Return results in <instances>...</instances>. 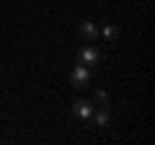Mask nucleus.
Segmentation results:
<instances>
[{
	"label": "nucleus",
	"instance_id": "f257e3e1",
	"mask_svg": "<svg viewBox=\"0 0 155 145\" xmlns=\"http://www.w3.org/2000/svg\"><path fill=\"white\" fill-rule=\"evenodd\" d=\"M70 80H72V86H75V88H85V86L91 83V70H88L85 65H80V62H78L75 70H72V75H70Z\"/></svg>",
	"mask_w": 155,
	"mask_h": 145
},
{
	"label": "nucleus",
	"instance_id": "f03ea898",
	"mask_svg": "<svg viewBox=\"0 0 155 145\" xmlns=\"http://www.w3.org/2000/svg\"><path fill=\"white\" fill-rule=\"evenodd\" d=\"M98 60H101V52L96 49L93 44L83 47V52H80V57H78V62H80V65H85V67H91V65H98Z\"/></svg>",
	"mask_w": 155,
	"mask_h": 145
},
{
	"label": "nucleus",
	"instance_id": "7ed1b4c3",
	"mask_svg": "<svg viewBox=\"0 0 155 145\" xmlns=\"http://www.w3.org/2000/svg\"><path fill=\"white\" fill-rule=\"evenodd\" d=\"M72 112H75V117H80V119H91V114H93V104H91L88 99H78L75 104H72Z\"/></svg>",
	"mask_w": 155,
	"mask_h": 145
},
{
	"label": "nucleus",
	"instance_id": "20e7f679",
	"mask_svg": "<svg viewBox=\"0 0 155 145\" xmlns=\"http://www.w3.org/2000/svg\"><path fill=\"white\" fill-rule=\"evenodd\" d=\"M78 31H80V36H83L85 42H96L98 39V26H96L93 21H83L80 26H78Z\"/></svg>",
	"mask_w": 155,
	"mask_h": 145
},
{
	"label": "nucleus",
	"instance_id": "39448f33",
	"mask_svg": "<svg viewBox=\"0 0 155 145\" xmlns=\"http://www.w3.org/2000/svg\"><path fill=\"white\" fill-rule=\"evenodd\" d=\"M91 117H93V122L98 127H106L109 124V106H98V112H93Z\"/></svg>",
	"mask_w": 155,
	"mask_h": 145
},
{
	"label": "nucleus",
	"instance_id": "423d86ee",
	"mask_svg": "<svg viewBox=\"0 0 155 145\" xmlns=\"http://www.w3.org/2000/svg\"><path fill=\"white\" fill-rule=\"evenodd\" d=\"M116 34H119V29H116L114 26V23H106V26H104V36H106V39H116Z\"/></svg>",
	"mask_w": 155,
	"mask_h": 145
},
{
	"label": "nucleus",
	"instance_id": "0eeeda50",
	"mask_svg": "<svg viewBox=\"0 0 155 145\" xmlns=\"http://www.w3.org/2000/svg\"><path fill=\"white\" fill-rule=\"evenodd\" d=\"M96 104H98V106H109V96H106V91H96Z\"/></svg>",
	"mask_w": 155,
	"mask_h": 145
}]
</instances>
